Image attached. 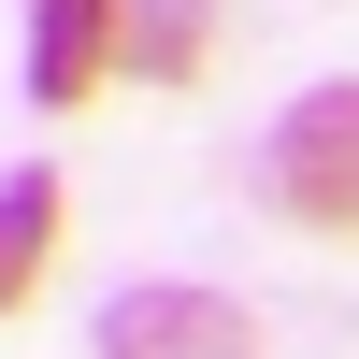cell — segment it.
Instances as JSON below:
<instances>
[{"label":"cell","instance_id":"5","mask_svg":"<svg viewBox=\"0 0 359 359\" xmlns=\"http://www.w3.org/2000/svg\"><path fill=\"white\" fill-rule=\"evenodd\" d=\"M43 259H57V172H15L0 187V316L43 287Z\"/></svg>","mask_w":359,"mask_h":359},{"label":"cell","instance_id":"4","mask_svg":"<svg viewBox=\"0 0 359 359\" xmlns=\"http://www.w3.org/2000/svg\"><path fill=\"white\" fill-rule=\"evenodd\" d=\"M201 43H216V0H115V57H130V86H187Z\"/></svg>","mask_w":359,"mask_h":359},{"label":"cell","instance_id":"1","mask_svg":"<svg viewBox=\"0 0 359 359\" xmlns=\"http://www.w3.org/2000/svg\"><path fill=\"white\" fill-rule=\"evenodd\" d=\"M273 201L302 230H359V86H316L273 130Z\"/></svg>","mask_w":359,"mask_h":359},{"label":"cell","instance_id":"2","mask_svg":"<svg viewBox=\"0 0 359 359\" xmlns=\"http://www.w3.org/2000/svg\"><path fill=\"white\" fill-rule=\"evenodd\" d=\"M101 359H259V331L216 302V287H115Z\"/></svg>","mask_w":359,"mask_h":359},{"label":"cell","instance_id":"3","mask_svg":"<svg viewBox=\"0 0 359 359\" xmlns=\"http://www.w3.org/2000/svg\"><path fill=\"white\" fill-rule=\"evenodd\" d=\"M101 72H115V0H29V101L72 115Z\"/></svg>","mask_w":359,"mask_h":359}]
</instances>
